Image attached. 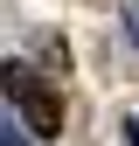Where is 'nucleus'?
<instances>
[{
    "instance_id": "f257e3e1",
    "label": "nucleus",
    "mask_w": 139,
    "mask_h": 146,
    "mask_svg": "<svg viewBox=\"0 0 139 146\" xmlns=\"http://www.w3.org/2000/svg\"><path fill=\"white\" fill-rule=\"evenodd\" d=\"M7 98L21 104V118H28V132H35V139H56V132H63V98H56L42 77H28L21 63L7 70Z\"/></svg>"
},
{
    "instance_id": "f03ea898",
    "label": "nucleus",
    "mask_w": 139,
    "mask_h": 146,
    "mask_svg": "<svg viewBox=\"0 0 139 146\" xmlns=\"http://www.w3.org/2000/svg\"><path fill=\"white\" fill-rule=\"evenodd\" d=\"M0 146H28V139H21V132H14V125H7V139H0Z\"/></svg>"
},
{
    "instance_id": "7ed1b4c3",
    "label": "nucleus",
    "mask_w": 139,
    "mask_h": 146,
    "mask_svg": "<svg viewBox=\"0 0 139 146\" xmlns=\"http://www.w3.org/2000/svg\"><path fill=\"white\" fill-rule=\"evenodd\" d=\"M125 139H132V146H139V118H125Z\"/></svg>"
}]
</instances>
